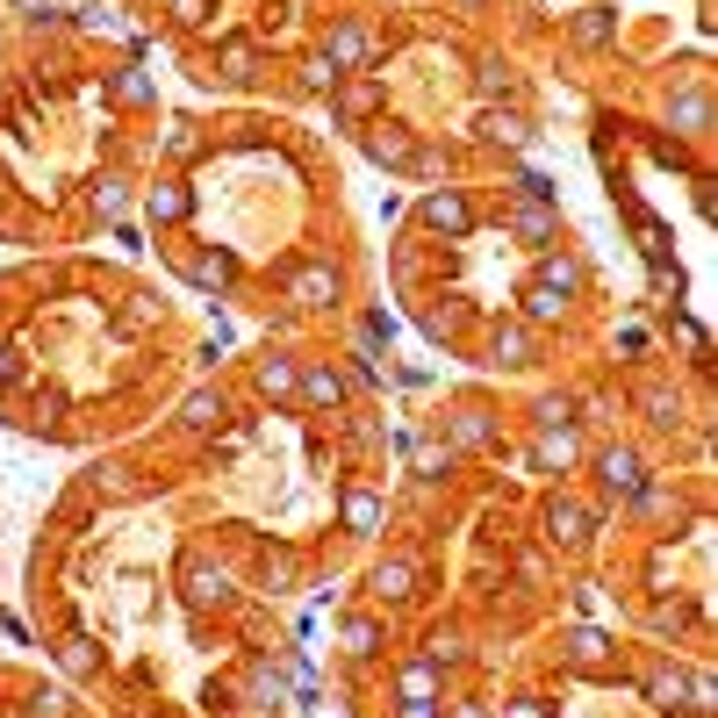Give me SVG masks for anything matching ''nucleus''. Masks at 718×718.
Returning a JSON list of instances; mask_svg holds the SVG:
<instances>
[{
  "mask_svg": "<svg viewBox=\"0 0 718 718\" xmlns=\"http://www.w3.org/2000/svg\"><path fill=\"white\" fill-rule=\"evenodd\" d=\"M287 302H295V310H331V302H338V266H324V259H316V266H295L287 273Z\"/></svg>",
  "mask_w": 718,
  "mask_h": 718,
  "instance_id": "obj_1",
  "label": "nucleus"
},
{
  "mask_svg": "<svg viewBox=\"0 0 718 718\" xmlns=\"http://www.w3.org/2000/svg\"><path fill=\"white\" fill-rule=\"evenodd\" d=\"M424 231H446V237H467L475 231V209H467V194H453V188H438V194H424Z\"/></svg>",
  "mask_w": 718,
  "mask_h": 718,
  "instance_id": "obj_2",
  "label": "nucleus"
},
{
  "mask_svg": "<svg viewBox=\"0 0 718 718\" xmlns=\"http://www.w3.org/2000/svg\"><path fill=\"white\" fill-rule=\"evenodd\" d=\"M575 461H583V438H575V424H554V432L532 438V467H539V475H568Z\"/></svg>",
  "mask_w": 718,
  "mask_h": 718,
  "instance_id": "obj_3",
  "label": "nucleus"
},
{
  "mask_svg": "<svg viewBox=\"0 0 718 718\" xmlns=\"http://www.w3.org/2000/svg\"><path fill=\"white\" fill-rule=\"evenodd\" d=\"M589 532H597V517H589L583 510V503H546V546H568V554H575V546H589Z\"/></svg>",
  "mask_w": 718,
  "mask_h": 718,
  "instance_id": "obj_4",
  "label": "nucleus"
},
{
  "mask_svg": "<svg viewBox=\"0 0 718 718\" xmlns=\"http://www.w3.org/2000/svg\"><path fill=\"white\" fill-rule=\"evenodd\" d=\"M324 58L338 72H360L366 58H374V29H366V22H338V29H331V43H324Z\"/></svg>",
  "mask_w": 718,
  "mask_h": 718,
  "instance_id": "obj_5",
  "label": "nucleus"
},
{
  "mask_svg": "<svg viewBox=\"0 0 718 718\" xmlns=\"http://www.w3.org/2000/svg\"><path fill=\"white\" fill-rule=\"evenodd\" d=\"M597 475H604L610 496H633V488L647 482V461H639L633 446H604V453H597Z\"/></svg>",
  "mask_w": 718,
  "mask_h": 718,
  "instance_id": "obj_6",
  "label": "nucleus"
},
{
  "mask_svg": "<svg viewBox=\"0 0 718 718\" xmlns=\"http://www.w3.org/2000/svg\"><path fill=\"white\" fill-rule=\"evenodd\" d=\"M360 144H366V159H381V165H417V144H409V130H395V122H366Z\"/></svg>",
  "mask_w": 718,
  "mask_h": 718,
  "instance_id": "obj_7",
  "label": "nucleus"
},
{
  "mask_svg": "<svg viewBox=\"0 0 718 718\" xmlns=\"http://www.w3.org/2000/svg\"><path fill=\"white\" fill-rule=\"evenodd\" d=\"M668 130H682V136H705L711 130V94L705 87H682V94H668Z\"/></svg>",
  "mask_w": 718,
  "mask_h": 718,
  "instance_id": "obj_8",
  "label": "nucleus"
},
{
  "mask_svg": "<svg viewBox=\"0 0 718 718\" xmlns=\"http://www.w3.org/2000/svg\"><path fill=\"white\" fill-rule=\"evenodd\" d=\"M446 438H453L461 453H482V446H496V424H488L482 403H461V409L446 417Z\"/></svg>",
  "mask_w": 718,
  "mask_h": 718,
  "instance_id": "obj_9",
  "label": "nucleus"
},
{
  "mask_svg": "<svg viewBox=\"0 0 718 718\" xmlns=\"http://www.w3.org/2000/svg\"><path fill=\"white\" fill-rule=\"evenodd\" d=\"M583 281H589V273H583V259H575V252H546L539 259V287H546V295L568 302V295H583Z\"/></svg>",
  "mask_w": 718,
  "mask_h": 718,
  "instance_id": "obj_10",
  "label": "nucleus"
},
{
  "mask_svg": "<svg viewBox=\"0 0 718 718\" xmlns=\"http://www.w3.org/2000/svg\"><path fill=\"white\" fill-rule=\"evenodd\" d=\"M510 237H525V244H554V237H560L554 202H517V209H510Z\"/></svg>",
  "mask_w": 718,
  "mask_h": 718,
  "instance_id": "obj_11",
  "label": "nucleus"
},
{
  "mask_svg": "<svg viewBox=\"0 0 718 718\" xmlns=\"http://www.w3.org/2000/svg\"><path fill=\"white\" fill-rule=\"evenodd\" d=\"M295 395H302L310 409H338V403H345V374H338V366H302Z\"/></svg>",
  "mask_w": 718,
  "mask_h": 718,
  "instance_id": "obj_12",
  "label": "nucleus"
},
{
  "mask_svg": "<svg viewBox=\"0 0 718 718\" xmlns=\"http://www.w3.org/2000/svg\"><path fill=\"white\" fill-rule=\"evenodd\" d=\"M488 353H496L503 366H532V360H539V331H532V324H496Z\"/></svg>",
  "mask_w": 718,
  "mask_h": 718,
  "instance_id": "obj_13",
  "label": "nucleus"
},
{
  "mask_svg": "<svg viewBox=\"0 0 718 718\" xmlns=\"http://www.w3.org/2000/svg\"><path fill=\"white\" fill-rule=\"evenodd\" d=\"M482 144H496V151H525V144H532V122L517 115V109H488V115H482Z\"/></svg>",
  "mask_w": 718,
  "mask_h": 718,
  "instance_id": "obj_14",
  "label": "nucleus"
},
{
  "mask_svg": "<svg viewBox=\"0 0 718 718\" xmlns=\"http://www.w3.org/2000/svg\"><path fill=\"white\" fill-rule=\"evenodd\" d=\"M331 94H338L345 122H374V109H381V80H338Z\"/></svg>",
  "mask_w": 718,
  "mask_h": 718,
  "instance_id": "obj_15",
  "label": "nucleus"
},
{
  "mask_svg": "<svg viewBox=\"0 0 718 718\" xmlns=\"http://www.w3.org/2000/svg\"><path fill=\"white\" fill-rule=\"evenodd\" d=\"M560 647H568L575 668H604L610 661V639L597 633V625H568V633H560Z\"/></svg>",
  "mask_w": 718,
  "mask_h": 718,
  "instance_id": "obj_16",
  "label": "nucleus"
},
{
  "mask_svg": "<svg viewBox=\"0 0 718 718\" xmlns=\"http://www.w3.org/2000/svg\"><path fill=\"white\" fill-rule=\"evenodd\" d=\"M374 597H388V604H403V597H417V560H381L374 568Z\"/></svg>",
  "mask_w": 718,
  "mask_h": 718,
  "instance_id": "obj_17",
  "label": "nucleus"
},
{
  "mask_svg": "<svg viewBox=\"0 0 718 718\" xmlns=\"http://www.w3.org/2000/svg\"><path fill=\"white\" fill-rule=\"evenodd\" d=\"M647 697H654V705H661V711H682V705H690V668H654V676H647Z\"/></svg>",
  "mask_w": 718,
  "mask_h": 718,
  "instance_id": "obj_18",
  "label": "nucleus"
},
{
  "mask_svg": "<svg viewBox=\"0 0 718 718\" xmlns=\"http://www.w3.org/2000/svg\"><path fill=\"white\" fill-rule=\"evenodd\" d=\"M223 597H231L223 568H209V560H188V604H194V610H209V604H223Z\"/></svg>",
  "mask_w": 718,
  "mask_h": 718,
  "instance_id": "obj_19",
  "label": "nucleus"
},
{
  "mask_svg": "<svg viewBox=\"0 0 718 718\" xmlns=\"http://www.w3.org/2000/svg\"><path fill=\"white\" fill-rule=\"evenodd\" d=\"M223 417H231V409H223V395H216V388H194L188 403H180V424H188V432H216Z\"/></svg>",
  "mask_w": 718,
  "mask_h": 718,
  "instance_id": "obj_20",
  "label": "nucleus"
},
{
  "mask_svg": "<svg viewBox=\"0 0 718 718\" xmlns=\"http://www.w3.org/2000/svg\"><path fill=\"white\" fill-rule=\"evenodd\" d=\"M639 409H647V424H668V432L682 424V395L668 388V381H647V388H639Z\"/></svg>",
  "mask_w": 718,
  "mask_h": 718,
  "instance_id": "obj_21",
  "label": "nucleus"
},
{
  "mask_svg": "<svg viewBox=\"0 0 718 718\" xmlns=\"http://www.w3.org/2000/svg\"><path fill=\"white\" fill-rule=\"evenodd\" d=\"M252 381H259V395H295L302 366H295V360H281V353H266V360L252 366Z\"/></svg>",
  "mask_w": 718,
  "mask_h": 718,
  "instance_id": "obj_22",
  "label": "nucleus"
},
{
  "mask_svg": "<svg viewBox=\"0 0 718 718\" xmlns=\"http://www.w3.org/2000/svg\"><path fill=\"white\" fill-rule=\"evenodd\" d=\"M345 532H353V539H374L381 532V496L374 488H353V496H345Z\"/></svg>",
  "mask_w": 718,
  "mask_h": 718,
  "instance_id": "obj_23",
  "label": "nucleus"
},
{
  "mask_svg": "<svg viewBox=\"0 0 718 718\" xmlns=\"http://www.w3.org/2000/svg\"><path fill=\"white\" fill-rule=\"evenodd\" d=\"M144 209H151V223H180V216L194 209V194L180 188V180H165V188H151V194H144Z\"/></svg>",
  "mask_w": 718,
  "mask_h": 718,
  "instance_id": "obj_24",
  "label": "nucleus"
},
{
  "mask_svg": "<svg viewBox=\"0 0 718 718\" xmlns=\"http://www.w3.org/2000/svg\"><path fill=\"white\" fill-rule=\"evenodd\" d=\"M295 80H302V94H331V87H338V80H345V72H338V65H331V58H324V51H310V58H302V65H295Z\"/></svg>",
  "mask_w": 718,
  "mask_h": 718,
  "instance_id": "obj_25",
  "label": "nucleus"
},
{
  "mask_svg": "<svg viewBox=\"0 0 718 718\" xmlns=\"http://www.w3.org/2000/svg\"><path fill=\"white\" fill-rule=\"evenodd\" d=\"M610 29H618V22H610L604 8H583V14H575V43H583V51H604Z\"/></svg>",
  "mask_w": 718,
  "mask_h": 718,
  "instance_id": "obj_26",
  "label": "nucleus"
},
{
  "mask_svg": "<svg viewBox=\"0 0 718 718\" xmlns=\"http://www.w3.org/2000/svg\"><path fill=\"white\" fill-rule=\"evenodd\" d=\"M188 281H194V287H231V259H223V252L188 259Z\"/></svg>",
  "mask_w": 718,
  "mask_h": 718,
  "instance_id": "obj_27",
  "label": "nucleus"
},
{
  "mask_svg": "<svg viewBox=\"0 0 718 718\" xmlns=\"http://www.w3.org/2000/svg\"><path fill=\"white\" fill-rule=\"evenodd\" d=\"M532 424H539V432H554V424H575V395H539V403H532Z\"/></svg>",
  "mask_w": 718,
  "mask_h": 718,
  "instance_id": "obj_28",
  "label": "nucleus"
},
{
  "mask_svg": "<svg viewBox=\"0 0 718 718\" xmlns=\"http://www.w3.org/2000/svg\"><path fill=\"white\" fill-rule=\"evenodd\" d=\"M510 87H517V80H510V65H503V58H488V65L475 72V94H482V101H503Z\"/></svg>",
  "mask_w": 718,
  "mask_h": 718,
  "instance_id": "obj_29",
  "label": "nucleus"
},
{
  "mask_svg": "<svg viewBox=\"0 0 718 718\" xmlns=\"http://www.w3.org/2000/svg\"><path fill=\"white\" fill-rule=\"evenodd\" d=\"M403 697H438V661H432V654L403 668Z\"/></svg>",
  "mask_w": 718,
  "mask_h": 718,
  "instance_id": "obj_30",
  "label": "nucleus"
},
{
  "mask_svg": "<svg viewBox=\"0 0 718 718\" xmlns=\"http://www.w3.org/2000/svg\"><path fill=\"white\" fill-rule=\"evenodd\" d=\"M58 661H65V676H94V661H101V654H94V639H80V633H72L65 647H58Z\"/></svg>",
  "mask_w": 718,
  "mask_h": 718,
  "instance_id": "obj_31",
  "label": "nucleus"
},
{
  "mask_svg": "<svg viewBox=\"0 0 718 718\" xmlns=\"http://www.w3.org/2000/svg\"><path fill=\"white\" fill-rule=\"evenodd\" d=\"M115 101H122V109H144V101H151V80L136 65H122L115 72Z\"/></svg>",
  "mask_w": 718,
  "mask_h": 718,
  "instance_id": "obj_32",
  "label": "nucleus"
},
{
  "mask_svg": "<svg viewBox=\"0 0 718 718\" xmlns=\"http://www.w3.org/2000/svg\"><path fill=\"white\" fill-rule=\"evenodd\" d=\"M338 639H345V654H374V647H381L374 618H345V625H338Z\"/></svg>",
  "mask_w": 718,
  "mask_h": 718,
  "instance_id": "obj_33",
  "label": "nucleus"
},
{
  "mask_svg": "<svg viewBox=\"0 0 718 718\" xmlns=\"http://www.w3.org/2000/svg\"><path fill=\"white\" fill-rule=\"evenodd\" d=\"M252 72H259L252 43H223V80H252Z\"/></svg>",
  "mask_w": 718,
  "mask_h": 718,
  "instance_id": "obj_34",
  "label": "nucleus"
},
{
  "mask_svg": "<svg viewBox=\"0 0 718 718\" xmlns=\"http://www.w3.org/2000/svg\"><path fill=\"white\" fill-rule=\"evenodd\" d=\"M560 310H568V302H560V295H546V287H539V281H532V287H525V316H532V324H554V316H560Z\"/></svg>",
  "mask_w": 718,
  "mask_h": 718,
  "instance_id": "obj_35",
  "label": "nucleus"
},
{
  "mask_svg": "<svg viewBox=\"0 0 718 718\" xmlns=\"http://www.w3.org/2000/svg\"><path fill=\"white\" fill-rule=\"evenodd\" d=\"M510 194H517V202H554V180H546V173H517Z\"/></svg>",
  "mask_w": 718,
  "mask_h": 718,
  "instance_id": "obj_36",
  "label": "nucleus"
},
{
  "mask_svg": "<svg viewBox=\"0 0 718 718\" xmlns=\"http://www.w3.org/2000/svg\"><path fill=\"white\" fill-rule=\"evenodd\" d=\"M94 209H101V216H122V209H130V188H122V180H101V188H94Z\"/></svg>",
  "mask_w": 718,
  "mask_h": 718,
  "instance_id": "obj_37",
  "label": "nucleus"
},
{
  "mask_svg": "<svg viewBox=\"0 0 718 718\" xmlns=\"http://www.w3.org/2000/svg\"><path fill=\"white\" fill-rule=\"evenodd\" d=\"M22 718H72V705H65V697H58V690H37V697H29V711Z\"/></svg>",
  "mask_w": 718,
  "mask_h": 718,
  "instance_id": "obj_38",
  "label": "nucleus"
},
{
  "mask_svg": "<svg viewBox=\"0 0 718 718\" xmlns=\"http://www.w3.org/2000/svg\"><path fill=\"white\" fill-rule=\"evenodd\" d=\"M432 661H438V668L467 661V639H461V633H438V639H432Z\"/></svg>",
  "mask_w": 718,
  "mask_h": 718,
  "instance_id": "obj_39",
  "label": "nucleus"
},
{
  "mask_svg": "<svg viewBox=\"0 0 718 718\" xmlns=\"http://www.w3.org/2000/svg\"><path fill=\"white\" fill-rule=\"evenodd\" d=\"M409 461H417L424 475H438V467H446V446H438V438H417V446H409Z\"/></svg>",
  "mask_w": 718,
  "mask_h": 718,
  "instance_id": "obj_40",
  "label": "nucleus"
},
{
  "mask_svg": "<svg viewBox=\"0 0 718 718\" xmlns=\"http://www.w3.org/2000/svg\"><path fill=\"white\" fill-rule=\"evenodd\" d=\"M395 718H446V705H438V697H403V711Z\"/></svg>",
  "mask_w": 718,
  "mask_h": 718,
  "instance_id": "obj_41",
  "label": "nucleus"
},
{
  "mask_svg": "<svg viewBox=\"0 0 718 718\" xmlns=\"http://www.w3.org/2000/svg\"><path fill=\"white\" fill-rule=\"evenodd\" d=\"M718 705V682L711 676H690V711H711Z\"/></svg>",
  "mask_w": 718,
  "mask_h": 718,
  "instance_id": "obj_42",
  "label": "nucleus"
},
{
  "mask_svg": "<svg viewBox=\"0 0 718 718\" xmlns=\"http://www.w3.org/2000/svg\"><path fill=\"white\" fill-rule=\"evenodd\" d=\"M503 718H554V705H539V697H517V705H503Z\"/></svg>",
  "mask_w": 718,
  "mask_h": 718,
  "instance_id": "obj_43",
  "label": "nucleus"
},
{
  "mask_svg": "<svg viewBox=\"0 0 718 718\" xmlns=\"http://www.w3.org/2000/svg\"><path fill=\"white\" fill-rule=\"evenodd\" d=\"M173 8H180L173 22H188V29H202V22H209V0H173Z\"/></svg>",
  "mask_w": 718,
  "mask_h": 718,
  "instance_id": "obj_44",
  "label": "nucleus"
},
{
  "mask_svg": "<svg viewBox=\"0 0 718 718\" xmlns=\"http://www.w3.org/2000/svg\"><path fill=\"white\" fill-rule=\"evenodd\" d=\"M165 151H173V159H188V151H194V130H188V122H173V130H165Z\"/></svg>",
  "mask_w": 718,
  "mask_h": 718,
  "instance_id": "obj_45",
  "label": "nucleus"
},
{
  "mask_svg": "<svg viewBox=\"0 0 718 718\" xmlns=\"http://www.w3.org/2000/svg\"><path fill=\"white\" fill-rule=\"evenodd\" d=\"M101 488H109V496H130V488H136V482H130V475H122V467H101Z\"/></svg>",
  "mask_w": 718,
  "mask_h": 718,
  "instance_id": "obj_46",
  "label": "nucleus"
},
{
  "mask_svg": "<svg viewBox=\"0 0 718 718\" xmlns=\"http://www.w3.org/2000/svg\"><path fill=\"white\" fill-rule=\"evenodd\" d=\"M453 718H488V705H475V697H467V705H453Z\"/></svg>",
  "mask_w": 718,
  "mask_h": 718,
  "instance_id": "obj_47",
  "label": "nucleus"
},
{
  "mask_svg": "<svg viewBox=\"0 0 718 718\" xmlns=\"http://www.w3.org/2000/svg\"><path fill=\"white\" fill-rule=\"evenodd\" d=\"M14 8H22V14H37V22H43V14H51V0H14Z\"/></svg>",
  "mask_w": 718,
  "mask_h": 718,
  "instance_id": "obj_48",
  "label": "nucleus"
},
{
  "mask_svg": "<svg viewBox=\"0 0 718 718\" xmlns=\"http://www.w3.org/2000/svg\"><path fill=\"white\" fill-rule=\"evenodd\" d=\"M0 381H8V353H0Z\"/></svg>",
  "mask_w": 718,
  "mask_h": 718,
  "instance_id": "obj_49",
  "label": "nucleus"
},
{
  "mask_svg": "<svg viewBox=\"0 0 718 718\" xmlns=\"http://www.w3.org/2000/svg\"><path fill=\"white\" fill-rule=\"evenodd\" d=\"M461 8H482V0H461Z\"/></svg>",
  "mask_w": 718,
  "mask_h": 718,
  "instance_id": "obj_50",
  "label": "nucleus"
}]
</instances>
